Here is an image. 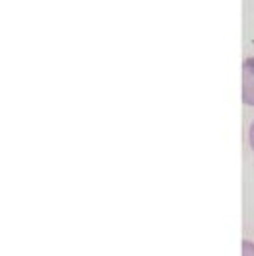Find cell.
Instances as JSON below:
<instances>
[{
	"mask_svg": "<svg viewBox=\"0 0 254 256\" xmlns=\"http://www.w3.org/2000/svg\"><path fill=\"white\" fill-rule=\"evenodd\" d=\"M248 147H250V151L254 153V120L252 124H250V128H248Z\"/></svg>",
	"mask_w": 254,
	"mask_h": 256,
	"instance_id": "3",
	"label": "cell"
},
{
	"mask_svg": "<svg viewBox=\"0 0 254 256\" xmlns=\"http://www.w3.org/2000/svg\"><path fill=\"white\" fill-rule=\"evenodd\" d=\"M242 256H254L252 240H242Z\"/></svg>",
	"mask_w": 254,
	"mask_h": 256,
	"instance_id": "2",
	"label": "cell"
},
{
	"mask_svg": "<svg viewBox=\"0 0 254 256\" xmlns=\"http://www.w3.org/2000/svg\"><path fill=\"white\" fill-rule=\"evenodd\" d=\"M242 104L254 108V56L242 62Z\"/></svg>",
	"mask_w": 254,
	"mask_h": 256,
	"instance_id": "1",
	"label": "cell"
}]
</instances>
